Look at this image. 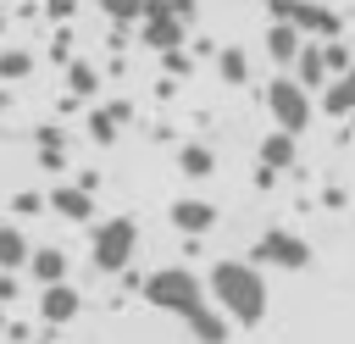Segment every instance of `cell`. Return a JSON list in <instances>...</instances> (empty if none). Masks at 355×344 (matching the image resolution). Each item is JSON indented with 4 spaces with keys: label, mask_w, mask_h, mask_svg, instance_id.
Wrapping results in <instances>:
<instances>
[{
    "label": "cell",
    "mask_w": 355,
    "mask_h": 344,
    "mask_svg": "<svg viewBox=\"0 0 355 344\" xmlns=\"http://www.w3.org/2000/svg\"><path fill=\"white\" fill-rule=\"evenodd\" d=\"M205 289H211L216 311H222L233 327H255V322L266 316V277H261V266H250V261H216V266L205 272Z\"/></svg>",
    "instance_id": "obj_1"
},
{
    "label": "cell",
    "mask_w": 355,
    "mask_h": 344,
    "mask_svg": "<svg viewBox=\"0 0 355 344\" xmlns=\"http://www.w3.org/2000/svg\"><path fill=\"white\" fill-rule=\"evenodd\" d=\"M294 28H300V33H316V39L327 44V39H338L344 17H338L333 6H316V0H305V6H300V17H294Z\"/></svg>",
    "instance_id": "obj_12"
},
{
    "label": "cell",
    "mask_w": 355,
    "mask_h": 344,
    "mask_svg": "<svg viewBox=\"0 0 355 344\" xmlns=\"http://www.w3.org/2000/svg\"><path fill=\"white\" fill-rule=\"evenodd\" d=\"M166 11H172L183 28H194V22H200V0H166Z\"/></svg>",
    "instance_id": "obj_27"
},
{
    "label": "cell",
    "mask_w": 355,
    "mask_h": 344,
    "mask_svg": "<svg viewBox=\"0 0 355 344\" xmlns=\"http://www.w3.org/2000/svg\"><path fill=\"white\" fill-rule=\"evenodd\" d=\"M0 333H6V305H0Z\"/></svg>",
    "instance_id": "obj_35"
},
{
    "label": "cell",
    "mask_w": 355,
    "mask_h": 344,
    "mask_svg": "<svg viewBox=\"0 0 355 344\" xmlns=\"http://www.w3.org/2000/svg\"><path fill=\"white\" fill-rule=\"evenodd\" d=\"M6 105H11V94H6V89H0V111H6Z\"/></svg>",
    "instance_id": "obj_34"
},
{
    "label": "cell",
    "mask_w": 355,
    "mask_h": 344,
    "mask_svg": "<svg viewBox=\"0 0 355 344\" xmlns=\"http://www.w3.org/2000/svg\"><path fill=\"white\" fill-rule=\"evenodd\" d=\"M0 33H6V11H0Z\"/></svg>",
    "instance_id": "obj_36"
},
{
    "label": "cell",
    "mask_w": 355,
    "mask_h": 344,
    "mask_svg": "<svg viewBox=\"0 0 355 344\" xmlns=\"http://www.w3.org/2000/svg\"><path fill=\"white\" fill-rule=\"evenodd\" d=\"M216 72H222V83L239 89V83H250V55H244L239 44H222V50H216Z\"/></svg>",
    "instance_id": "obj_21"
},
{
    "label": "cell",
    "mask_w": 355,
    "mask_h": 344,
    "mask_svg": "<svg viewBox=\"0 0 355 344\" xmlns=\"http://www.w3.org/2000/svg\"><path fill=\"white\" fill-rule=\"evenodd\" d=\"M178 172H183V178H194V183H200V178H211V172H216L211 144H183V150H178Z\"/></svg>",
    "instance_id": "obj_20"
},
{
    "label": "cell",
    "mask_w": 355,
    "mask_h": 344,
    "mask_svg": "<svg viewBox=\"0 0 355 344\" xmlns=\"http://www.w3.org/2000/svg\"><path fill=\"white\" fill-rule=\"evenodd\" d=\"M50 61H55V67L72 61V33H55V39H50Z\"/></svg>",
    "instance_id": "obj_30"
},
{
    "label": "cell",
    "mask_w": 355,
    "mask_h": 344,
    "mask_svg": "<svg viewBox=\"0 0 355 344\" xmlns=\"http://www.w3.org/2000/svg\"><path fill=\"white\" fill-rule=\"evenodd\" d=\"M33 139H39V150H67V133H61L55 122H44V128H39Z\"/></svg>",
    "instance_id": "obj_29"
},
{
    "label": "cell",
    "mask_w": 355,
    "mask_h": 344,
    "mask_svg": "<svg viewBox=\"0 0 355 344\" xmlns=\"http://www.w3.org/2000/svg\"><path fill=\"white\" fill-rule=\"evenodd\" d=\"M133 117V105L128 100H111V105H94L89 111V139L94 144H116V133H122V122Z\"/></svg>",
    "instance_id": "obj_11"
},
{
    "label": "cell",
    "mask_w": 355,
    "mask_h": 344,
    "mask_svg": "<svg viewBox=\"0 0 355 344\" xmlns=\"http://www.w3.org/2000/svg\"><path fill=\"white\" fill-rule=\"evenodd\" d=\"M300 50H305V44H300V28H294V22H272V28H266V55H272L283 72L300 61Z\"/></svg>",
    "instance_id": "obj_13"
},
{
    "label": "cell",
    "mask_w": 355,
    "mask_h": 344,
    "mask_svg": "<svg viewBox=\"0 0 355 344\" xmlns=\"http://www.w3.org/2000/svg\"><path fill=\"white\" fill-rule=\"evenodd\" d=\"M250 266H277V272H305L311 266V244L288 227H266L250 250Z\"/></svg>",
    "instance_id": "obj_5"
},
{
    "label": "cell",
    "mask_w": 355,
    "mask_h": 344,
    "mask_svg": "<svg viewBox=\"0 0 355 344\" xmlns=\"http://www.w3.org/2000/svg\"><path fill=\"white\" fill-rule=\"evenodd\" d=\"M133 250H139V222L133 216H105V222H94V233H89V261H94V272H128L133 266Z\"/></svg>",
    "instance_id": "obj_3"
},
{
    "label": "cell",
    "mask_w": 355,
    "mask_h": 344,
    "mask_svg": "<svg viewBox=\"0 0 355 344\" xmlns=\"http://www.w3.org/2000/svg\"><path fill=\"white\" fill-rule=\"evenodd\" d=\"M294 83H305V89H316V83H333L322 44H305V50H300V61H294Z\"/></svg>",
    "instance_id": "obj_18"
},
{
    "label": "cell",
    "mask_w": 355,
    "mask_h": 344,
    "mask_svg": "<svg viewBox=\"0 0 355 344\" xmlns=\"http://www.w3.org/2000/svg\"><path fill=\"white\" fill-rule=\"evenodd\" d=\"M44 200H50V211H55V216H67V222H94V194H89V189H78V183H55Z\"/></svg>",
    "instance_id": "obj_9"
},
{
    "label": "cell",
    "mask_w": 355,
    "mask_h": 344,
    "mask_svg": "<svg viewBox=\"0 0 355 344\" xmlns=\"http://www.w3.org/2000/svg\"><path fill=\"white\" fill-rule=\"evenodd\" d=\"M261 6H266V11H272V22H294V17H300V6H305V0H261Z\"/></svg>",
    "instance_id": "obj_28"
},
{
    "label": "cell",
    "mask_w": 355,
    "mask_h": 344,
    "mask_svg": "<svg viewBox=\"0 0 355 344\" xmlns=\"http://www.w3.org/2000/svg\"><path fill=\"white\" fill-rule=\"evenodd\" d=\"M144 300L155 305V311H172V316H194V311H205V289H200V277L189 272V266H161V272H150L144 283Z\"/></svg>",
    "instance_id": "obj_2"
},
{
    "label": "cell",
    "mask_w": 355,
    "mask_h": 344,
    "mask_svg": "<svg viewBox=\"0 0 355 344\" xmlns=\"http://www.w3.org/2000/svg\"><path fill=\"white\" fill-rule=\"evenodd\" d=\"M172 227L178 233H189V239H205L211 227H216V205L211 200H200V194H183V200H172Z\"/></svg>",
    "instance_id": "obj_7"
},
{
    "label": "cell",
    "mask_w": 355,
    "mask_h": 344,
    "mask_svg": "<svg viewBox=\"0 0 355 344\" xmlns=\"http://www.w3.org/2000/svg\"><path fill=\"white\" fill-rule=\"evenodd\" d=\"M72 11H78V0H44V17L50 22H72Z\"/></svg>",
    "instance_id": "obj_31"
},
{
    "label": "cell",
    "mask_w": 355,
    "mask_h": 344,
    "mask_svg": "<svg viewBox=\"0 0 355 344\" xmlns=\"http://www.w3.org/2000/svg\"><path fill=\"white\" fill-rule=\"evenodd\" d=\"M294 166V133H283V128H272L266 139H261V172H288Z\"/></svg>",
    "instance_id": "obj_15"
},
{
    "label": "cell",
    "mask_w": 355,
    "mask_h": 344,
    "mask_svg": "<svg viewBox=\"0 0 355 344\" xmlns=\"http://www.w3.org/2000/svg\"><path fill=\"white\" fill-rule=\"evenodd\" d=\"M189 333L200 338V344H227V333H233V322L216 311V305H205V311H194L189 316Z\"/></svg>",
    "instance_id": "obj_16"
},
{
    "label": "cell",
    "mask_w": 355,
    "mask_h": 344,
    "mask_svg": "<svg viewBox=\"0 0 355 344\" xmlns=\"http://www.w3.org/2000/svg\"><path fill=\"white\" fill-rule=\"evenodd\" d=\"M67 94L72 100H94L100 94V72H94V61H67Z\"/></svg>",
    "instance_id": "obj_19"
},
{
    "label": "cell",
    "mask_w": 355,
    "mask_h": 344,
    "mask_svg": "<svg viewBox=\"0 0 355 344\" xmlns=\"http://www.w3.org/2000/svg\"><path fill=\"white\" fill-rule=\"evenodd\" d=\"M266 111H272V122L283 128V133H305L311 128V117H316V105H311V89L305 83H294V72H277L272 83H266Z\"/></svg>",
    "instance_id": "obj_4"
},
{
    "label": "cell",
    "mask_w": 355,
    "mask_h": 344,
    "mask_svg": "<svg viewBox=\"0 0 355 344\" xmlns=\"http://www.w3.org/2000/svg\"><path fill=\"white\" fill-rule=\"evenodd\" d=\"M22 294V283H17V272H0V305H11Z\"/></svg>",
    "instance_id": "obj_32"
},
{
    "label": "cell",
    "mask_w": 355,
    "mask_h": 344,
    "mask_svg": "<svg viewBox=\"0 0 355 344\" xmlns=\"http://www.w3.org/2000/svg\"><path fill=\"white\" fill-rule=\"evenodd\" d=\"M183 22L166 11V0H144V17H139V39L155 50V55H166V50H183Z\"/></svg>",
    "instance_id": "obj_6"
},
{
    "label": "cell",
    "mask_w": 355,
    "mask_h": 344,
    "mask_svg": "<svg viewBox=\"0 0 355 344\" xmlns=\"http://www.w3.org/2000/svg\"><path fill=\"white\" fill-rule=\"evenodd\" d=\"M161 67H166V78H189V72H194V61H189L183 50H166V55H161Z\"/></svg>",
    "instance_id": "obj_25"
},
{
    "label": "cell",
    "mask_w": 355,
    "mask_h": 344,
    "mask_svg": "<svg viewBox=\"0 0 355 344\" xmlns=\"http://www.w3.org/2000/svg\"><path fill=\"white\" fill-rule=\"evenodd\" d=\"M100 11H105V22H111V28H128V22H139V17H144V0H100Z\"/></svg>",
    "instance_id": "obj_22"
},
{
    "label": "cell",
    "mask_w": 355,
    "mask_h": 344,
    "mask_svg": "<svg viewBox=\"0 0 355 344\" xmlns=\"http://www.w3.org/2000/svg\"><path fill=\"white\" fill-rule=\"evenodd\" d=\"M39 161H44V172H67V150H39Z\"/></svg>",
    "instance_id": "obj_33"
},
{
    "label": "cell",
    "mask_w": 355,
    "mask_h": 344,
    "mask_svg": "<svg viewBox=\"0 0 355 344\" xmlns=\"http://www.w3.org/2000/svg\"><path fill=\"white\" fill-rule=\"evenodd\" d=\"M322 55H327V72H333V78H344V72L355 67V50H344L338 39H327V44H322Z\"/></svg>",
    "instance_id": "obj_24"
},
{
    "label": "cell",
    "mask_w": 355,
    "mask_h": 344,
    "mask_svg": "<svg viewBox=\"0 0 355 344\" xmlns=\"http://www.w3.org/2000/svg\"><path fill=\"white\" fill-rule=\"evenodd\" d=\"M28 72H33V55H28V50H0V78H6V83L28 78Z\"/></svg>",
    "instance_id": "obj_23"
},
{
    "label": "cell",
    "mask_w": 355,
    "mask_h": 344,
    "mask_svg": "<svg viewBox=\"0 0 355 344\" xmlns=\"http://www.w3.org/2000/svg\"><path fill=\"white\" fill-rule=\"evenodd\" d=\"M11 211H17V216H39V211H50V200H44V194H17Z\"/></svg>",
    "instance_id": "obj_26"
},
{
    "label": "cell",
    "mask_w": 355,
    "mask_h": 344,
    "mask_svg": "<svg viewBox=\"0 0 355 344\" xmlns=\"http://www.w3.org/2000/svg\"><path fill=\"white\" fill-rule=\"evenodd\" d=\"M83 311V294L72 289V283H55V289H39V316L50 322V327H67L72 316Z\"/></svg>",
    "instance_id": "obj_8"
},
{
    "label": "cell",
    "mask_w": 355,
    "mask_h": 344,
    "mask_svg": "<svg viewBox=\"0 0 355 344\" xmlns=\"http://www.w3.org/2000/svg\"><path fill=\"white\" fill-rule=\"evenodd\" d=\"M33 261V244H28V233L17 227V222H0V272H22Z\"/></svg>",
    "instance_id": "obj_14"
},
{
    "label": "cell",
    "mask_w": 355,
    "mask_h": 344,
    "mask_svg": "<svg viewBox=\"0 0 355 344\" xmlns=\"http://www.w3.org/2000/svg\"><path fill=\"white\" fill-rule=\"evenodd\" d=\"M322 111H327V117H355V67L322 89Z\"/></svg>",
    "instance_id": "obj_17"
},
{
    "label": "cell",
    "mask_w": 355,
    "mask_h": 344,
    "mask_svg": "<svg viewBox=\"0 0 355 344\" xmlns=\"http://www.w3.org/2000/svg\"><path fill=\"white\" fill-rule=\"evenodd\" d=\"M28 277H33L39 289H55V283H67V277H72V261H67V250H55V244H39V250H33V261H28Z\"/></svg>",
    "instance_id": "obj_10"
}]
</instances>
